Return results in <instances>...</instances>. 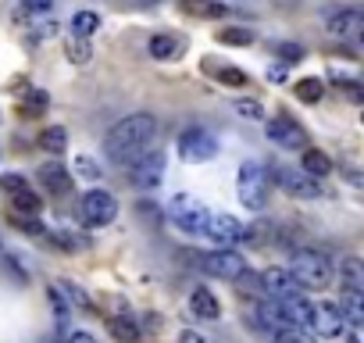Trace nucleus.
<instances>
[{
	"mask_svg": "<svg viewBox=\"0 0 364 343\" xmlns=\"http://www.w3.org/2000/svg\"><path fill=\"white\" fill-rule=\"evenodd\" d=\"M218 83L222 86H250V75L240 68H218Z\"/></svg>",
	"mask_w": 364,
	"mask_h": 343,
	"instance_id": "35",
	"label": "nucleus"
},
{
	"mask_svg": "<svg viewBox=\"0 0 364 343\" xmlns=\"http://www.w3.org/2000/svg\"><path fill=\"white\" fill-rule=\"evenodd\" d=\"M65 143H68V132H65L61 125H50V129H43V132H40V147H43V150H50V154H61V150H65Z\"/></svg>",
	"mask_w": 364,
	"mask_h": 343,
	"instance_id": "27",
	"label": "nucleus"
},
{
	"mask_svg": "<svg viewBox=\"0 0 364 343\" xmlns=\"http://www.w3.org/2000/svg\"><path fill=\"white\" fill-rule=\"evenodd\" d=\"M182 11L193 19H222L229 4H222V0H182Z\"/></svg>",
	"mask_w": 364,
	"mask_h": 343,
	"instance_id": "22",
	"label": "nucleus"
},
{
	"mask_svg": "<svg viewBox=\"0 0 364 343\" xmlns=\"http://www.w3.org/2000/svg\"><path fill=\"white\" fill-rule=\"evenodd\" d=\"M97 29H100V15H93V11H75V15H72V36L90 40Z\"/></svg>",
	"mask_w": 364,
	"mask_h": 343,
	"instance_id": "24",
	"label": "nucleus"
},
{
	"mask_svg": "<svg viewBox=\"0 0 364 343\" xmlns=\"http://www.w3.org/2000/svg\"><path fill=\"white\" fill-rule=\"evenodd\" d=\"M58 290H61V293H68V297H72V304H79L82 311H93V300H90V293H86L79 283H72V279H61V283H58Z\"/></svg>",
	"mask_w": 364,
	"mask_h": 343,
	"instance_id": "30",
	"label": "nucleus"
},
{
	"mask_svg": "<svg viewBox=\"0 0 364 343\" xmlns=\"http://www.w3.org/2000/svg\"><path fill=\"white\" fill-rule=\"evenodd\" d=\"M200 261V268L208 272V275H215V279H240L243 272H247V258L236 250V247H215V250H208V254H197Z\"/></svg>",
	"mask_w": 364,
	"mask_h": 343,
	"instance_id": "5",
	"label": "nucleus"
},
{
	"mask_svg": "<svg viewBox=\"0 0 364 343\" xmlns=\"http://www.w3.org/2000/svg\"><path fill=\"white\" fill-rule=\"evenodd\" d=\"M47 300H50V307H54V318H58V325H61V329H68V322H72V307L65 304L61 290H58V286H50V290H47Z\"/></svg>",
	"mask_w": 364,
	"mask_h": 343,
	"instance_id": "28",
	"label": "nucleus"
},
{
	"mask_svg": "<svg viewBox=\"0 0 364 343\" xmlns=\"http://www.w3.org/2000/svg\"><path fill=\"white\" fill-rule=\"evenodd\" d=\"M300 168L307 172V176H314V179H325V176H332V172H336L332 157L325 150H314V147H304L300 150Z\"/></svg>",
	"mask_w": 364,
	"mask_h": 343,
	"instance_id": "18",
	"label": "nucleus"
},
{
	"mask_svg": "<svg viewBox=\"0 0 364 343\" xmlns=\"http://www.w3.org/2000/svg\"><path fill=\"white\" fill-rule=\"evenodd\" d=\"M339 315H343V322L360 325V322H364V290H343V297H339Z\"/></svg>",
	"mask_w": 364,
	"mask_h": 343,
	"instance_id": "19",
	"label": "nucleus"
},
{
	"mask_svg": "<svg viewBox=\"0 0 364 343\" xmlns=\"http://www.w3.org/2000/svg\"><path fill=\"white\" fill-rule=\"evenodd\" d=\"M236 111H240L243 118H250V122H261V118H264V104L254 100V97H240V100H236Z\"/></svg>",
	"mask_w": 364,
	"mask_h": 343,
	"instance_id": "33",
	"label": "nucleus"
},
{
	"mask_svg": "<svg viewBox=\"0 0 364 343\" xmlns=\"http://www.w3.org/2000/svg\"><path fill=\"white\" fill-rule=\"evenodd\" d=\"M311 325H314L318 336H343V329H346V322L339 315V304H332V300L311 307Z\"/></svg>",
	"mask_w": 364,
	"mask_h": 343,
	"instance_id": "12",
	"label": "nucleus"
},
{
	"mask_svg": "<svg viewBox=\"0 0 364 343\" xmlns=\"http://www.w3.org/2000/svg\"><path fill=\"white\" fill-rule=\"evenodd\" d=\"M286 65H296L300 58H304V47H296V43H279V51H275Z\"/></svg>",
	"mask_w": 364,
	"mask_h": 343,
	"instance_id": "36",
	"label": "nucleus"
},
{
	"mask_svg": "<svg viewBox=\"0 0 364 343\" xmlns=\"http://www.w3.org/2000/svg\"><path fill=\"white\" fill-rule=\"evenodd\" d=\"M279 304V311H282V322L286 325H307L311 322V300H307V290H300V293H289V297H279L275 300Z\"/></svg>",
	"mask_w": 364,
	"mask_h": 343,
	"instance_id": "14",
	"label": "nucleus"
},
{
	"mask_svg": "<svg viewBox=\"0 0 364 343\" xmlns=\"http://www.w3.org/2000/svg\"><path fill=\"white\" fill-rule=\"evenodd\" d=\"M275 343H314V336L304 325H282L275 329Z\"/></svg>",
	"mask_w": 364,
	"mask_h": 343,
	"instance_id": "31",
	"label": "nucleus"
},
{
	"mask_svg": "<svg viewBox=\"0 0 364 343\" xmlns=\"http://www.w3.org/2000/svg\"><path fill=\"white\" fill-rule=\"evenodd\" d=\"M178 343H204V336H200V332H193V329H186V332L178 336Z\"/></svg>",
	"mask_w": 364,
	"mask_h": 343,
	"instance_id": "41",
	"label": "nucleus"
},
{
	"mask_svg": "<svg viewBox=\"0 0 364 343\" xmlns=\"http://www.w3.org/2000/svg\"><path fill=\"white\" fill-rule=\"evenodd\" d=\"M268 179H272V183H279L289 197H300V201H318V197H321V179L307 176L304 168H286V164H275Z\"/></svg>",
	"mask_w": 364,
	"mask_h": 343,
	"instance_id": "4",
	"label": "nucleus"
},
{
	"mask_svg": "<svg viewBox=\"0 0 364 343\" xmlns=\"http://www.w3.org/2000/svg\"><path fill=\"white\" fill-rule=\"evenodd\" d=\"M293 93H296V100H304V104H318V100H321V93H325V86H321V79L307 75V79H296Z\"/></svg>",
	"mask_w": 364,
	"mask_h": 343,
	"instance_id": "25",
	"label": "nucleus"
},
{
	"mask_svg": "<svg viewBox=\"0 0 364 343\" xmlns=\"http://www.w3.org/2000/svg\"><path fill=\"white\" fill-rule=\"evenodd\" d=\"M268 172H264V164H257V161H247V164H240V176H236V194H240V204L243 208H250V211H261L264 204H268Z\"/></svg>",
	"mask_w": 364,
	"mask_h": 343,
	"instance_id": "3",
	"label": "nucleus"
},
{
	"mask_svg": "<svg viewBox=\"0 0 364 343\" xmlns=\"http://www.w3.org/2000/svg\"><path fill=\"white\" fill-rule=\"evenodd\" d=\"M68 343H97L90 332H68Z\"/></svg>",
	"mask_w": 364,
	"mask_h": 343,
	"instance_id": "43",
	"label": "nucleus"
},
{
	"mask_svg": "<svg viewBox=\"0 0 364 343\" xmlns=\"http://www.w3.org/2000/svg\"><path fill=\"white\" fill-rule=\"evenodd\" d=\"M178 154L182 161H190V164H200V161H211L218 154V139L204 129V125H193L178 136Z\"/></svg>",
	"mask_w": 364,
	"mask_h": 343,
	"instance_id": "7",
	"label": "nucleus"
},
{
	"mask_svg": "<svg viewBox=\"0 0 364 343\" xmlns=\"http://www.w3.org/2000/svg\"><path fill=\"white\" fill-rule=\"evenodd\" d=\"M190 311H193V318H200V322H215V318L222 315V304H218V297H215L208 286H197V290L190 293Z\"/></svg>",
	"mask_w": 364,
	"mask_h": 343,
	"instance_id": "17",
	"label": "nucleus"
},
{
	"mask_svg": "<svg viewBox=\"0 0 364 343\" xmlns=\"http://www.w3.org/2000/svg\"><path fill=\"white\" fill-rule=\"evenodd\" d=\"M132 164V183L139 186V190H154V186H161V179H164V154L161 150H143L139 157H132L129 161Z\"/></svg>",
	"mask_w": 364,
	"mask_h": 343,
	"instance_id": "10",
	"label": "nucleus"
},
{
	"mask_svg": "<svg viewBox=\"0 0 364 343\" xmlns=\"http://www.w3.org/2000/svg\"><path fill=\"white\" fill-rule=\"evenodd\" d=\"M339 283H343V290H364V265L357 258H343L339 261Z\"/></svg>",
	"mask_w": 364,
	"mask_h": 343,
	"instance_id": "23",
	"label": "nucleus"
},
{
	"mask_svg": "<svg viewBox=\"0 0 364 343\" xmlns=\"http://www.w3.org/2000/svg\"><path fill=\"white\" fill-rule=\"evenodd\" d=\"M254 40H257V33L247 29V26H236V29H222L218 33V43H225V47H250Z\"/></svg>",
	"mask_w": 364,
	"mask_h": 343,
	"instance_id": "26",
	"label": "nucleus"
},
{
	"mask_svg": "<svg viewBox=\"0 0 364 343\" xmlns=\"http://www.w3.org/2000/svg\"><path fill=\"white\" fill-rule=\"evenodd\" d=\"M264 132H268V139H272L275 147H282V150H304V147H307V129H304L296 118H289L286 111H279V118H272V122L264 125Z\"/></svg>",
	"mask_w": 364,
	"mask_h": 343,
	"instance_id": "9",
	"label": "nucleus"
},
{
	"mask_svg": "<svg viewBox=\"0 0 364 343\" xmlns=\"http://www.w3.org/2000/svg\"><path fill=\"white\" fill-rule=\"evenodd\" d=\"M289 275L300 283V290H328L332 261L321 250H296L289 261Z\"/></svg>",
	"mask_w": 364,
	"mask_h": 343,
	"instance_id": "2",
	"label": "nucleus"
},
{
	"mask_svg": "<svg viewBox=\"0 0 364 343\" xmlns=\"http://www.w3.org/2000/svg\"><path fill=\"white\" fill-rule=\"evenodd\" d=\"M36 179H40V186H43L47 194H68V190H72V172H68L65 164H58V161L40 164V168H36Z\"/></svg>",
	"mask_w": 364,
	"mask_h": 343,
	"instance_id": "15",
	"label": "nucleus"
},
{
	"mask_svg": "<svg viewBox=\"0 0 364 343\" xmlns=\"http://www.w3.org/2000/svg\"><path fill=\"white\" fill-rule=\"evenodd\" d=\"M75 172H79L82 179H90V183H97V179H100V164H97L93 157H86V154H79V157H75Z\"/></svg>",
	"mask_w": 364,
	"mask_h": 343,
	"instance_id": "34",
	"label": "nucleus"
},
{
	"mask_svg": "<svg viewBox=\"0 0 364 343\" xmlns=\"http://www.w3.org/2000/svg\"><path fill=\"white\" fill-rule=\"evenodd\" d=\"M257 279H261V290L268 297H275V300L279 297H289V293H300V283L289 275V268H264Z\"/></svg>",
	"mask_w": 364,
	"mask_h": 343,
	"instance_id": "13",
	"label": "nucleus"
},
{
	"mask_svg": "<svg viewBox=\"0 0 364 343\" xmlns=\"http://www.w3.org/2000/svg\"><path fill=\"white\" fill-rule=\"evenodd\" d=\"M232 4H250V0H232Z\"/></svg>",
	"mask_w": 364,
	"mask_h": 343,
	"instance_id": "44",
	"label": "nucleus"
},
{
	"mask_svg": "<svg viewBox=\"0 0 364 343\" xmlns=\"http://www.w3.org/2000/svg\"><path fill=\"white\" fill-rule=\"evenodd\" d=\"M204 236H208L215 247H240V243L247 240V226H243L236 215H208Z\"/></svg>",
	"mask_w": 364,
	"mask_h": 343,
	"instance_id": "11",
	"label": "nucleus"
},
{
	"mask_svg": "<svg viewBox=\"0 0 364 343\" xmlns=\"http://www.w3.org/2000/svg\"><path fill=\"white\" fill-rule=\"evenodd\" d=\"M268 79H272V83H282V79H286V68H282V65H272V68H268Z\"/></svg>",
	"mask_w": 364,
	"mask_h": 343,
	"instance_id": "42",
	"label": "nucleus"
},
{
	"mask_svg": "<svg viewBox=\"0 0 364 343\" xmlns=\"http://www.w3.org/2000/svg\"><path fill=\"white\" fill-rule=\"evenodd\" d=\"M54 8V0H22V11L26 15H47Z\"/></svg>",
	"mask_w": 364,
	"mask_h": 343,
	"instance_id": "38",
	"label": "nucleus"
},
{
	"mask_svg": "<svg viewBox=\"0 0 364 343\" xmlns=\"http://www.w3.org/2000/svg\"><path fill=\"white\" fill-rule=\"evenodd\" d=\"M79 218H82L86 226H93V229L111 226V222L118 218V201H114L107 190H90V194L79 197Z\"/></svg>",
	"mask_w": 364,
	"mask_h": 343,
	"instance_id": "6",
	"label": "nucleus"
},
{
	"mask_svg": "<svg viewBox=\"0 0 364 343\" xmlns=\"http://www.w3.org/2000/svg\"><path fill=\"white\" fill-rule=\"evenodd\" d=\"M11 201H15V211H22V215H40V197L26 186V190H18V194H11Z\"/></svg>",
	"mask_w": 364,
	"mask_h": 343,
	"instance_id": "29",
	"label": "nucleus"
},
{
	"mask_svg": "<svg viewBox=\"0 0 364 343\" xmlns=\"http://www.w3.org/2000/svg\"><path fill=\"white\" fill-rule=\"evenodd\" d=\"M360 29H364V19H360L357 8H343V11L328 15V33H332L336 40H357Z\"/></svg>",
	"mask_w": 364,
	"mask_h": 343,
	"instance_id": "16",
	"label": "nucleus"
},
{
	"mask_svg": "<svg viewBox=\"0 0 364 343\" xmlns=\"http://www.w3.org/2000/svg\"><path fill=\"white\" fill-rule=\"evenodd\" d=\"M0 190H4V194H18V190H26V179L22 176H0Z\"/></svg>",
	"mask_w": 364,
	"mask_h": 343,
	"instance_id": "39",
	"label": "nucleus"
},
{
	"mask_svg": "<svg viewBox=\"0 0 364 343\" xmlns=\"http://www.w3.org/2000/svg\"><path fill=\"white\" fill-rule=\"evenodd\" d=\"M65 51H68V58H72L75 65H86V61L93 58V51H90V40H82V36H72Z\"/></svg>",
	"mask_w": 364,
	"mask_h": 343,
	"instance_id": "32",
	"label": "nucleus"
},
{
	"mask_svg": "<svg viewBox=\"0 0 364 343\" xmlns=\"http://www.w3.org/2000/svg\"><path fill=\"white\" fill-rule=\"evenodd\" d=\"M58 33V22L50 19V22H36V36H54Z\"/></svg>",
	"mask_w": 364,
	"mask_h": 343,
	"instance_id": "40",
	"label": "nucleus"
},
{
	"mask_svg": "<svg viewBox=\"0 0 364 343\" xmlns=\"http://www.w3.org/2000/svg\"><path fill=\"white\" fill-rule=\"evenodd\" d=\"M146 51H150V58H157V61H171V58H178L182 40H175V36H168V33H157V36H150Z\"/></svg>",
	"mask_w": 364,
	"mask_h": 343,
	"instance_id": "21",
	"label": "nucleus"
},
{
	"mask_svg": "<svg viewBox=\"0 0 364 343\" xmlns=\"http://www.w3.org/2000/svg\"><path fill=\"white\" fill-rule=\"evenodd\" d=\"M208 215H211V211H208L200 201H193V197H175V201L168 204V218H171L182 233H204Z\"/></svg>",
	"mask_w": 364,
	"mask_h": 343,
	"instance_id": "8",
	"label": "nucleus"
},
{
	"mask_svg": "<svg viewBox=\"0 0 364 343\" xmlns=\"http://www.w3.org/2000/svg\"><path fill=\"white\" fill-rule=\"evenodd\" d=\"M22 100H29L33 111H43L47 107V93L43 90H33V86H22Z\"/></svg>",
	"mask_w": 364,
	"mask_h": 343,
	"instance_id": "37",
	"label": "nucleus"
},
{
	"mask_svg": "<svg viewBox=\"0 0 364 343\" xmlns=\"http://www.w3.org/2000/svg\"><path fill=\"white\" fill-rule=\"evenodd\" d=\"M107 332H111L114 343H139V339H143L136 318H125V315H122V318H107Z\"/></svg>",
	"mask_w": 364,
	"mask_h": 343,
	"instance_id": "20",
	"label": "nucleus"
},
{
	"mask_svg": "<svg viewBox=\"0 0 364 343\" xmlns=\"http://www.w3.org/2000/svg\"><path fill=\"white\" fill-rule=\"evenodd\" d=\"M154 132H157V118H154V115H146V111L125 115V118L107 132L104 150H107V157H111L114 164H129L132 157H139V154L146 150V143L154 139Z\"/></svg>",
	"mask_w": 364,
	"mask_h": 343,
	"instance_id": "1",
	"label": "nucleus"
}]
</instances>
